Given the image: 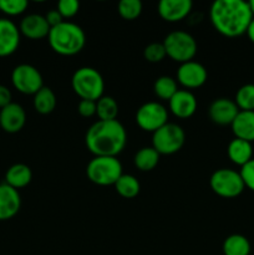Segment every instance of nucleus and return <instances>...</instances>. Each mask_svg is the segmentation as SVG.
I'll use <instances>...</instances> for the list:
<instances>
[{
  "label": "nucleus",
  "instance_id": "1",
  "mask_svg": "<svg viewBox=\"0 0 254 255\" xmlns=\"http://www.w3.org/2000/svg\"><path fill=\"white\" fill-rule=\"evenodd\" d=\"M209 17L219 34L227 37H237L246 34L254 16L248 1L216 0L209 10Z\"/></svg>",
  "mask_w": 254,
  "mask_h": 255
},
{
  "label": "nucleus",
  "instance_id": "2",
  "mask_svg": "<svg viewBox=\"0 0 254 255\" xmlns=\"http://www.w3.org/2000/svg\"><path fill=\"white\" fill-rule=\"evenodd\" d=\"M85 142L95 157H116L126 146L127 133L117 120L97 121L87 129Z\"/></svg>",
  "mask_w": 254,
  "mask_h": 255
},
{
  "label": "nucleus",
  "instance_id": "3",
  "mask_svg": "<svg viewBox=\"0 0 254 255\" xmlns=\"http://www.w3.org/2000/svg\"><path fill=\"white\" fill-rule=\"evenodd\" d=\"M49 45L56 54L62 56H72L81 51L86 44V35L79 25L70 21H62L61 24L50 29L47 35Z\"/></svg>",
  "mask_w": 254,
  "mask_h": 255
},
{
  "label": "nucleus",
  "instance_id": "4",
  "mask_svg": "<svg viewBox=\"0 0 254 255\" xmlns=\"http://www.w3.org/2000/svg\"><path fill=\"white\" fill-rule=\"evenodd\" d=\"M71 86L75 94L81 100L96 102L104 96V77L94 67L85 66L77 69L72 75Z\"/></svg>",
  "mask_w": 254,
  "mask_h": 255
},
{
  "label": "nucleus",
  "instance_id": "5",
  "mask_svg": "<svg viewBox=\"0 0 254 255\" xmlns=\"http://www.w3.org/2000/svg\"><path fill=\"white\" fill-rule=\"evenodd\" d=\"M86 174L97 186H115L122 176V164L117 157H94L87 164Z\"/></svg>",
  "mask_w": 254,
  "mask_h": 255
},
{
  "label": "nucleus",
  "instance_id": "6",
  "mask_svg": "<svg viewBox=\"0 0 254 255\" xmlns=\"http://www.w3.org/2000/svg\"><path fill=\"white\" fill-rule=\"evenodd\" d=\"M163 46L166 54L173 61L184 64L193 60L197 54V41L189 32L172 31L164 37Z\"/></svg>",
  "mask_w": 254,
  "mask_h": 255
},
{
  "label": "nucleus",
  "instance_id": "7",
  "mask_svg": "<svg viewBox=\"0 0 254 255\" xmlns=\"http://www.w3.org/2000/svg\"><path fill=\"white\" fill-rule=\"evenodd\" d=\"M184 141H186V133L183 128L179 125L168 122L153 132L152 147L159 154H173L183 147Z\"/></svg>",
  "mask_w": 254,
  "mask_h": 255
},
{
  "label": "nucleus",
  "instance_id": "8",
  "mask_svg": "<svg viewBox=\"0 0 254 255\" xmlns=\"http://www.w3.org/2000/svg\"><path fill=\"white\" fill-rule=\"evenodd\" d=\"M209 183L212 191L223 198H236L246 188L241 173L231 168L217 169L212 174Z\"/></svg>",
  "mask_w": 254,
  "mask_h": 255
},
{
  "label": "nucleus",
  "instance_id": "9",
  "mask_svg": "<svg viewBox=\"0 0 254 255\" xmlns=\"http://www.w3.org/2000/svg\"><path fill=\"white\" fill-rule=\"evenodd\" d=\"M136 124L143 131L153 133L168 124V111L159 102H147L137 110Z\"/></svg>",
  "mask_w": 254,
  "mask_h": 255
},
{
  "label": "nucleus",
  "instance_id": "10",
  "mask_svg": "<svg viewBox=\"0 0 254 255\" xmlns=\"http://www.w3.org/2000/svg\"><path fill=\"white\" fill-rule=\"evenodd\" d=\"M12 86L24 95H35L44 87L39 70L29 64L17 65L11 72Z\"/></svg>",
  "mask_w": 254,
  "mask_h": 255
},
{
  "label": "nucleus",
  "instance_id": "11",
  "mask_svg": "<svg viewBox=\"0 0 254 255\" xmlns=\"http://www.w3.org/2000/svg\"><path fill=\"white\" fill-rule=\"evenodd\" d=\"M208 79L207 69L197 61H188L181 64L177 70V81L186 89H198L203 86Z\"/></svg>",
  "mask_w": 254,
  "mask_h": 255
},
{
  "label": "nucleus",
  "instance_id": "12",
  "mask_svg": "<svg viewBox=\"0 0 254 255\" xmlns=\"http://www.w3.org/2000/svg\"><path fill=\"white\" fill-rule=\"evenodd\" d=\"M208 114L209 119L214 124L219 125V126H227V125L233 124L234 119L239 114V109L233 100L222 97V99H217L212 102Z\"/></svg>",
  "mask_w": 254,
  "mask_h": 255
},
{
  "label": "nucleus",
  "instance_id": "13",
  "mask_svg": "<svg viewBox=\"0 0 254 255\" xmlns=\"http://www.w3.org/2000/svg\"><path fill=\"white\" fill-rule=\"evenodd\" d=\"M20 30L11 20L0 17V57L14 54L20 45Z\"/></svg>",
  "mask_w": 254,
  "mask_h": 255
},
{
  "label": "nucleus",
  "instance_id": "14",
  "mask_svg": "<svg viewBox=\"0 0 254 255\" xmlns=\"http://www.w3.org/2000/svg\"><path fill=\"white\" fill-rule=\"evenodd\" d=\"M26 122V114L22 106L11 102L0 110V127L7 133H17Z\"/></svg>",
  "mask_w": 254,
  "mask_h": 255
},
{
  "label": "nucleus",
  "instance_id": "15",
  "mask_svg": "<svg viewBox=\"0 0 254 255\" xmlns=\"http://www.w3.org/2000/svg\"><path fill=\"white\" fill-rule=\"evenodd\" d=\"M192 4L191 0H161L158 2L159 16L168 22H177L188 16L191 12Z\"/></svg>",
  "mask_w": 254,
  "mask_h": 255
},
{
  "label": "nucleus",
  "instance_id": "16",
  "mask_svg": "<svg viewBox=\"0 0 254 255\" xmlns=\"http://www.w3.org/2000/svg\"><path fill=\"white\" fill-rule=\"evenodd\" d=\"M168 104L171 112L178 119H189L197 111V99L188 90H178Z\"/></svg>",
  "mask_w": 254,
  "mask_h": 255
},
{
  "label": "nucleus",
  "instance_id": "17",
  "mask_svg": "<svg viewBox=\"0 0 254 255\" xmlns=\"http://www.w3.org/2000/svg\"><path fill=\"white\" fill-rule=\"evenodd\" d=\"M21 207V198L16 189L0 184V221H9L17 214Z\"/></svg>",
  "mask_w": 254,
  "mask_h": 255
},
{
  "label": "nucleus",
  "instance_id": "18",
  "mask_svg": "<svg viewBox=\"0 0 254 255\" xmlns=\"http://www.w3.org/2000/svg\"><path fill=\"white\" fill-rule=\"evenodd\" d=\"M50 25L47 24L45 16L39 14H30L26 15L20 22V34L24 35L25 37L31 40L44 39L49 35Z\"/></svg>",
  "mask_w": 254,
  "mask_h": 255
},
{
  "label": "nucleus",
  "instance_id": "19",
  "mask_svg": "<svg viewBox=\"0 0 254 255\" xmlns=\"http://www.w3.org/2000/svg\"><path fill=\"white\" fill-rule=\"evenodd\" d=\"M231 126L236 138L254 141V111H239Z\"/></svg>",
  "mask_w": 254,
  "mask_h": 255
},
{
  "label": "nucleus",
  "instance_id": "20",
  "mask_svg": "<svg viewBox=\"0 0 254 255\" xmlns=\"http://www.w3.org/2000/svg\"><path fill=\"white\" fill-rule=\"evenodd\" d=\"M229 159L237 166L243 167L253 158V147L251 142H247L244 139L234 138L229 142L228 148H227Z\"/></svg>",
  "mask_w": 254,
  "mask_h": 255
},
{
  "label": "nucleus",
  "instance_id": "21",
  "mask_svg": "<svg viewBox=\"0 0 254 255\" xmlns=\"http://www.w3.org/2000/svg\"><path fill=\"white\" fill-rule=\"evenodd\" d=\"M32 172L29 166L24 163L12 164L5 173V183L14 189H20L26 187L31 182Z\"/></svg>",
  "mask_w": 254,
  "mask_h": 255
},
{
  "label": "nucleus",
  "instance_id": "22",
  "mask_svg": "<svg viewBox=\"0 0 254 255\" xmlns=\"http://www.w3.org/2000/svg\"><path fill=\"white\" fill-rule=\"evenodd\" d=\"M224 255H249L252 247L248 239L242 234H232L223 242Z\"/></svg>",
  "mask_w": 254,
  "mask_h": 255
},
{
  "label": "nucleus",
  "instance_id": "23",
  "mask_svg": "<svg viewBox=\"0 0 254 255\" xmlns=\"http://www.w3.org/2000/svg\"><path fill=\"white\" fill-rule=\"evenodd\" d=\"M56 107V96L49 87H42L34 95V109L41 115H49Z\"/></svg>",
  "mask_w": 254,
  "mask_h": 255
},
{
  "label": "nucleus",
  "instance_id": "24",
  "mask_svg": "<svg viewBox=\"0 0 254 255\" xmlns=\"http://www.w3.org/2000/svg\"><path fill=\"white\" fill-rule=\"evenodd\" d=\"M134 166L142 172H149L159 162V153L153 147H143L134 154Z\"/></svg>",
  "mask_w": 254,
  "mask_h": 255
},
{
  "label": "nucleus",
  "instance_id": "25",
  "mask_svg": "<svg viewBox=\"0 0 254 255\" xmlns=\"http://www.w3.org/2000/svg\"><path fill=\"white\" fill-rule=\"evenodd\" d=\"M96 115L99 121H114L119 115V105L111 96H102L96 101Z\"/></svg>",
  "mask_w": 254,
  "mask_h": 255
},
{
  "label": "nucleus",
  "instance_id": "26",
  "mask_svg": "<svg viewBox=\"0 0 254 255\" xmlns=\"http://www.w3.org/2000/svg\"><path fill=\"white\" fill-rule=\"evenodd\" d=\"M115 188L120 196L129 199L134 198L139 193L141 186L136 177L131 176V174H122L115 183Z\"/></svg>",
  "mask_w": 254,
  "mask_h": 255
},
{
  "label": "nucleus",
  "instance_id": "27",
  "mask_svg": "<svg viewBox=\"0 0 254 255\" xmlns=\"http://www.w3.org/2000/svg\"><path fill=\"white\" fill-rule=\"evenodd\" d=\"M153 91L157 97L169 101L174 96V94L178 91V87H177V82L174 79L169 76H161L154 81Z\"/></svg>",
  "mask_w": 254,
  "mask_h": 255
},
{
  "label": "nucleus",
  "instance_id": "28",
  "mask_svg": "<svg viewBox=\"0 0 254 255\" xmlns=\"http://www.w3.org/2000/svg\"><path fill=\"white\" fill-rule=\"evenodd\" d=\"M234 102L239 111H254V84L243 85L237 91Z\"/></svg>",
  "mask_w": 254,
  "mask_h": 255
},
{
  "label": "nucleus",
  "instance_id": "29",
  "mask_svg": "<svg viewBox=\"0 0 254 255\" xmlns=\"http://www.w3.org/2000/svg\"><path fill=\"white\" fill-rule=\"evenodd\" d=\"M120 16L125 20H134L141 15L142 2L139 0H121L117 6Z\"/></svg>",
  "mask_w": 254,
  "mask_h": 255
},
{
  "label": "nucleus",
  "instance_id": "30",
  "mask_svg": "<svg viewBox=\"0 0 254 255\" xmlns=\"http://www.w3.org/2000/svg\"><path fill=\"white\" fill-rule=\"evenodd\" d=\"M29 6L26 0H0V11L9 16H17L22 14Z\"/></svg>",
  "mask_w": 254,
  "mask_h": 255
},
{
  "label": "nucleus",
  "instance_id": "31",
  "mask_svg": "<svg viewBox=\"0 0 254 255\" xmlns=\"http://www.w3.org/2000/svg\"><path fill=\"white\" fill-rule=\"evenodd\" d=\"M143 56L148 62L156 64V62H161L167 56V54L162 42H152L144 47Z\"/></svg>",
  "mask_w": 254,
  "mask_h": 255
},
{
  "label": "nucleus",
  "instance_id": "32",
  "mask_svg": "<svg viewBox=\"0 0 254 255\" xmlns=\"http://www.w3.org/2000/svg\"><path fill=\"white\" fill-rule=\"evenodd\" d=\"M80 2L77 0H61L57 2V11L64 19H70L79 12Z\"/></svg>",
  "mask_w": 254,
  "mask_h": 255
},
{
  "label": "nucleus",
  "instance_id": "33",
  "mask_svg": "<svg viewBox=\"0 0 254 255\" xmlns=\"http://www.w3.org/2000/svg\"><path fill=\"white\" fill-rule=\"evenodd\" d=\"M239 173L243 179L244 186L254 192V158H252L248 163L244 164Z\"/></svg>",
  "mask_w": 254,
  "mask_h": 255
},
{
  "label": "nucleus",
  "instance_id": "34",
  "mask_svg": "<svg viewBox=\"0 0 254 255\" xmlns=\"http://www.w3.org/2000/svg\"><path fill=\"white\" fill-rule=\"evenodd\" d=\"M77 111L82 117H92L96 115V102L90 100H81L77 106Z\"/></svg>",
  "mask_w": 254,
  "mask_h": 255
},
{
  "label": "nucleus",
  "instance_id": "35",
  "mask_svg": "<svg viewBox=\"0 0 254 255\" xmlns=\"http://www.w3.org/2000/svg\"><path fill=\"white\" fill-rule=\"evenodd\" d=\"M45 19H46L47 24L50 25V27H54L56 26V25L61 24L62 21H65L64 17L61 16V14L57 11V9H52L50 10V11H47V14L45 15Z\"/></svg>",
  "mask_w": 254,
  "mask_h": 255
},
{
  "label": "nucleus",
  "instance_id": "36",
  "mask_svg": "<svg viewBox=\"0 0 254 255\" xmlns=\"http://www.w3.org/2000/svg\"><path fill=\"white\" fill-rule=\"evenodd\" d=\"M11 104V92L4 85H0V110Z\"/></svg>",
  "mask_w": 254,
  "mask_h": 255
},
{
  "label": "nucleus",
  "instance_id": "37",
  "mask_svg": "<svg viewBox=\"0 0 254 255\" xmlns=\"http://www.w3.org/2000/svg\"><path fill=\"white\" fill-rule=\"evenodd\" d=\"M246 34L248 35L249 40H251V41L254 44V17H253V20L251 21V24H249V26H248V29H247Z\"/></svg>",
  "mask_w": 254,
  "mask_h": 255
},
{
  "label": "nucleus",
  "instance_id": "38",
  "mask_svg": "<svg viewBox=\"0 0 254 255\" xmlns=\"http://www.w3.org/2000/svg\"><path fill=\"white\" fill-rule=\"evenodd\" d=\"M248 5H249V7H251V11H252V14H253V16H254V0H251V1H248Z\"/></svg>",
  "mask_w": 254,
  "mask_h": 255
}]
</instances>
